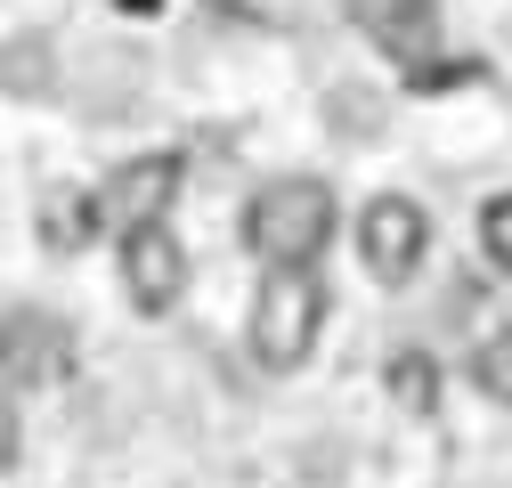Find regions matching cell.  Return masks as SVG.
<instances>
[{
  "instance_id": "obj_1",
  "label": "cell",
  "mask_w": 512,
  "mask_h": 488,
  "mask_svg": "<svg viewBox=\"0 0 512 488\" xmlns=\"http://www.w3.org/2000/svg\"><path fill=\"white\" fill-rule=\"evenodd\" d=\"M244 244L269 269H317V253L334 244V188L326 179H269L244 212Z\"/></svg>"
},
{
  "instance_id": "obj_2",
  "label": "cell",
  "mask_w": 512,
  "mask_h": 488,
  "mask_svg": "<svg viewBox=\"0 0 512 488\" xmlns=\"http://www.w3.org/2000/svg\"><path fill=\"white\" fill-rule=\"evenodd\" d=\"M317 334H326V285H317V269H269L261 301H252V358L269 375H293L317 350Z\"/></svg>"
},
{
  "instance_id": "obj_3",
  "label": "cell",
  "mask_w": 512,
  "mask_h": 488,
  "mask_svg": "<svg viewBox=\"0 0 512 488\" xmlns=\"http://www.w3.org/2000/svg\"><path fill=\"white\" fill-rule=\"evenodd\" d=\"M74 375V326L57 310H9L0 318V383L9 391H57Z\"/></svg>"
},
{
  "instance_id": "obj_4",
  "label": "cell",
  "mask_w": 512,
  "mask_h": 488,
  "mask_svg": "<svg viewBox=\"0 0 512 488\" xmlns=\"http://www.w3.org/2000/svg\"><path fill=\"white\" fill-rule=\"evenodd\" d=\"M423 253H431V220H423V204H407V196H374L366 220H358V261H366L382 285H407V277L423 269Z\"/></svg>"
},
{
  "instance_id": "obj_5",
  "label": "cell",
  "mask_w": 512,
  "mask_h": 488,
  "mask_svg": "<svg viewBox=\"0 0 512 488\" xmlns=\"http://www.w3.org/2000/svg\"><path fill=\"white\" fill-rule=\"evenodd\" d=\"M122 293H131V310H147V318L179 310V293H187V244L163 220L122 236Z\"/></svg>"
},
{
  "instance_id": "obj_6",
  "label": "cell",
  "mask_w": 512,
  "mask_h": 488,
  "mask_svg": "<svg viewBox=\"0 0 512 488\" xmlns=\"http://www.w3.org/2000/svg\"><path fill=\"white\" fill-rule=\"evenodd\" d=\"M179 171H187V163H179L171 147H163V155H139V163H122L106 188H98L106 228H122V236H131V228L163 220V212H171V196H179Z\"/></svg>"
},
{
  "instance_id": "obj_7",
  "label": "cell",
  "mask_w": 512,
  "mask_h": 488,
  "mask_svg": "<svg viewBox=\"0 0 512 488\" xmlns=\"http://www.w3.org/2000/svg\"><path fill=\"white\" fill-rule=\"evenodd\" d=\"M366 33L391 57L423 66V57L439 49V9H431V0H366Z\"/></svg>"
},
{
  "instance_id": "obj_8",
  "label": "cell",
  "mask_w": 512,
  "mask_h": 488,
  "mask_svg": "<svg viewBox=\"0 0 512 488\" xmlns=\"http://www.w3.org/2000/svg\"><path fill=\"white\" fill-rule=\"evenodd\" d=\"M98 228H106L98 196H82V188H49L41 196V244H49V253H82Z\"/></svg>"
},
{
  "instance_id": "obj_9",
  "label": "cell",
  "mask_w": 512,
  "mask_h": 488,
  "mask_svg": "<svg viewBox=\"0 0 512 488\" xmlns=\"http://www.w3.org/2000/svg\"><path fill=\"white\" fill-rule=\"evenodd\" d=\"M391 399H399V407H431V399H439V366H431L423 350L391 358Z\"/></svg>"
},
{
  "instance_id": "obj_10",
  "label": "cell",
  "mask_w": 512,
  "mask_h": 488,
  "mask_svg": "<svg viewBox=\"0 0 512 488\" xmlns=\"http://www.w3.org/2000/svg\"><path fill=\"white\" fill-rule=\"evenodd\" d=\"M472 383H480L488 399H504V407H512V334H496V342H480V350H472Z\"/></svg>"
},
{
  "instance_id": "obj_11",
  "label": "cell",
  "mask_w": 512,
  "mask_h": 488,
  "mask_svg": "<svg viewBox=\"0 0 512 488\" xmlns=\"http://www.w3.org/2000/svg\"><path fill=\"white\" fill-rule=\"evenodd\" d=\"M480 253L512 277V196H488V212H480Z\"/></svg>"
},
{
  "instance_id": "obj_12",
  "label": "cell",
  "mask_w": 512,
  "mask_h": 488,
  "mask_svg": "<svg viewBox=\"0 0 512 488\" xmlns=\"http://www.w3.org/2000/svg\"><path fill=\"white\" fill-rule=\"evenodd\" d=\"M9 464H17V407L0 399V472H9Z\"/></svg>"
},
{
  "instance_id": "obj_13",
  "label": "cell",
  "mask_w": 512,
  "mask_h": 488,
  "mask_svg": "<svg viewBox=\"0 0 512 488\" xmlns=\"http://www.w3.org/2000/svg\"><path fill=\"white\" fill-rule=\"evenodd\" d=\"M114 9H122V17H155L163 0H114Z\"/></svg>"
}]
</instances>
